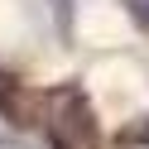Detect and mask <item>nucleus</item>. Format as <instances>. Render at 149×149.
I'll use <instances>...</instances> for the list:
<instances>
[{
    "instance_id": "obj_1",
    "label": "nucleus",
    "mask_w": 149,
    "mask_h": 149,
    "mask_svg": "<svg viewBox=\"0 0 149 149\" xmlns=\"http://www.w3.org/2000/svg\"><path fill=\"white\" fill-rule=\"evenodd\" d=\"M0 149H48V139H39V135H5Z\"/></svg>"
},
{
    "instance_id": "obj_2",
    "label": "nucleus",
    "mask_w": 149,
    "mask_h": 149,
    "mask_svg": "<svg viewBox=\"0 0 149 149\" xmlns=\"http://www.w3.org/2000/svg\"><path fill=\"white\" fill-rule=\"evenodd\" d=\"M0 139H5V120H0Z\"/></svg>"
}]
</instances>
